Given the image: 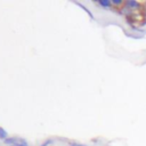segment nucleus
<instances>
[{
    "label": "nucleus",
    "instance_id": "1",
    "mask_svg": "<svg viewBox=\"0 0 146 146\" xmlns=\"http://www.w3.org/2000/svg\"><path fill=\"white\" fill-rule=\"evenodd\" d=\"M3 141L6 145H9V146H30V144L24 138H21V137H8Z\"/></svg>",
    "mask_w": 146,
    "mask_h": 146
},
{
    "label": "nucleus",
    "instance_id": "2",
    "mask_svg": "<svg viewBox=\"0 0 146 146\" xmlns=\"http://www.w3.org/2000/svg\"><path fill=\"white\" fill-rule=\"evenodd\" d=\"M98 5L104 7V8H110L112 6V1H110V0H99Z\"/></svg>",
    "mask_w": 146,
    "mask_h": 146
},
{
    "label": "nucleus",
    "instance_id": "3",
    "mask_svg": "<svg viewBox=\"0 0 146 146\" xmlns=\"http://www.w3.org/2000/svg\"><path fill=\"white\" fill-rule=\"evenodd\" d=\"M125 6L129 7L130 9H136L137 7H139V3L137 1H127L125 2Z\"/></svg>",
    "mask_w": 146,
    "mask_h": 146
},
{
    "label": "nucleus",
    "instance_id": "4",
    "mask_svg": "<svg viewBox=\"0 0 146 146\" xmlns=\"http://www.w3.org/2000/svg\"><path fill=\"white\" fill-rule=\"evenodd\" d=\"M76 5H78V6L80 7V8H82V9H83V10H84V11H86V13H87L88 15H89V17H90L91 19H94V15H92V14L90 13V10H89V9H88V8L86 7V6H83V5H81V3H79V2H76Z\"/></svg>",
    "mask_w": 146,
    "mask_h": 146
},
{
    "label": "nucleus",
    "instance_id": "5",
    "mask_svg": "<svg viewBox=\"0 0 146 146\" xmlns=\"http://www.w3.org/2000/svg\"><path fill=\"white\" fill-rule=\"evenodd\" d=\"M7 138H8L7 131H6L2 127H0V139H1V140H5V139H7Z\"/></svg>",
    "mask_w": 146,
    "mask_h": 146
},
{
    "label": "nucleus",
    "instance_id": "6",
    "mask_svg": "<svg viewBox=\"0 0 146 146\" xmlns=\"http://www.w3.org/2000/svg\"><path fill=\"white\" fill-rule=\"evenodd\" d=\"M52 143H54V140H52L51 138H48V139H46V140H44L40 146H49V145H51Z\"/></svg>",
    "mask_w": 146,
    "mask_h": 146
},
{
    "label": "nucleus",
    "instance_id": "7",
    "mask_svg": "<svg viewBox=\"0 0 146 146\" xmlns=\"http://www.w3.org/2000/svg\"><path fill=\"white\" fill-rule=\"evenodd\" d=\"M112 5H114V6H121V5H123V1H121V0H113L112 1Z\"/></svg>",
    "mask_w": 146,
    "mask_h": 146
},
{
    "label": "nucleus",
    "instance_id": "8",
    "mask_svg": "<svg viewBox=\"0 0 146 146\" xmlns=\"http://www.w3.org/2000/svg\"><path fill=\"white\" fill-rule=\"evenodd\" d=\"M68 146H87V145H82V144H79V143H71Z\"/></svg>",
    "mask_w": 146,
    "mask_h": 146
}]
</instances>
